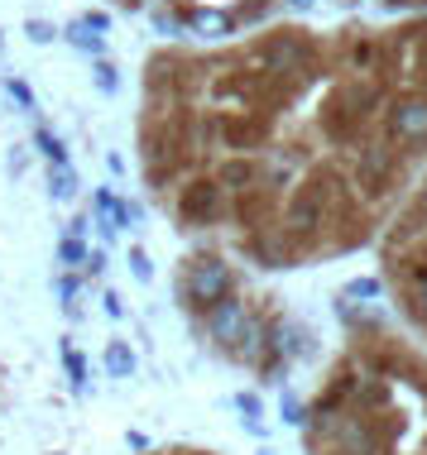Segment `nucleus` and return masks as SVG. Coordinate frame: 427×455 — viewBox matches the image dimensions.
<instances>
[{
	"instance_id": "obj_1",
	"label": "nucleus",
	"mask_w": 427,
	"mask_h": 455,
	"mask_svg": "<svg viewBox=\"0 0 427 455\" xmlns=\"http://www.w3.org/2000/svg\"><path fill=\"white\" fill-rule=\"evenodd\" d=\"M182 292H188L197 307H212V302H222L230 298V268L222 259H197L188 268V283H182Z\"/></svg>"
},
{
	"instance_id": "obj_2",
	"label": "nucleus",
	"mask_w": 427,
	"mask_h": 455,
	"mask_svg": "<svg viewBox=\"0 0 427 455\" xmlns=\"http://www.w3.org/2000/svg\"><path fill=\"white\" fill-rule=\"evenodd\" d=\"M246 322H250V312H246V302H236V298H222V302L206 307V336L226 350L236 346V336L246 331Z\"/></svg>"
},
{
	"instance_id": "obj_3",
	"label": "nucleus",
	"mask_w": 427,
	"mask_h": 455,
	"mask_svg": "<svg viewBox=\"0 0 427 455\" xmlns=\"http://www.w3.org/2000/svg\"><path fill=\"white\" fill-rule=\"evenodd\" d=\"M389 130H394V140H404V144H423L427 140V101H418V96L394 101V110H389Z\"/></svg>"
},
{
	"instance_id": "obj_4",
	"label": "nucleus",
	"mask_w": 427,
	"mask_h": 455,
	"mask_svg": "<svg viewBox=\"0 0 427 455\" xmlns=\"http://www.w3.org/2000/svg\"><path fill=\"white\" fill-rule=\"evenodd\" d=\"M216 212H222V188L216 182H192L182 192V216L188 220H212Z\"/></svg>"
},
{
	"instance_id": "obj_5",
	"label": "nucleus",
	"mask_w": 427,
	"mask_h": 455,
	"mask_svg": "<svg viewBox=\"0 0 427 455\" xmlns=\"http://www.w3.org/2000/svg\"><path fill=\"white\" fill-rule=\"evenodd\" d=\"M264 63H270L274 72H298V68H308V44H298V39H274L270 48H264Z\"/></svg>"
},
{
	"instance_id": "obj_6",
	"label": "nucleus",
	"mask_w": 427,
	"mask_h": 455,
	"mask_svg": "<svg viewBox=\"0 0 427 455\" xmlns=\"http://www.w3.org/2000/svg\"><path fill=\"white\" fill-rule=\"evenodd\" d=\"M288 226L293 230H312V226H322V192H302V196H293V206H288Z\"/></svg>"
},
{
	"instance_id": "obj_7",
	"label": "nucleus",
	"mask_w": 427,
	"mask_h": 455,
	"mask_svg": "<svg viewBox=\"0 0 427 455\" xmlns=\"http://www.w3.org/2000/svg\"><path fill=\"white\" fill-rule=\"evenodd\" d=\"M192 29L202 34V39H226L230 29H236V20L226 15V10H192Z\"/></svg>"
},
{
	"instance_id": "obj_8",
	"label": "nucleus",
	"mask_w": 427,
	"mask_h": 455,
	"mask_svg": "<svg viewBox=\"0 0 427 455\" xmlns=\"http://www.w3.org/2000/svg\"><path fill=\"white\" fill-rule=\"evenodd\" d=\"M106 369H111V379L135 374V350H130V346H120V340H116V346L106 350Z\"/></svg>"
},
{
	"instance_id": "obj_9",
	"label": "nucleus",
	"mask_w": 427,
	"mask_h": 455,
	"mask_svg": "<svg viewBox=\"0 0 427 455\" xmlns=\"http://www.w3.org/2000/svg\"><path fill=\"white\" fill-rule=\"evenodd\" d=\"M68 44L82 48V53H101V34L87 29V24H68Z\"/></svg>"
},
{
	"instance_id": "obj_10",
	"label": "nucleus",
	"mask_w": 427,
	"mask_h": 455,
	"mask_svg": "<svg viewBox=\"0 0 427 455\" xmlns=\"http://www.w3.org/2000/svg\"><path fill=\"white\" fill-rule=\"evenodd\" d=\"M58 259H63L68 268H87V244H82V235H68L63 244H58Z\"/></svg>"
},
{
	"instance_id": "obj_11",
	"label": "nucleus",
	"mask_w": 427,
	"mask_h": 455,
	"mask_svg": "<svg viewBox=\"0 0 427 455\" xmlns=\"http://www.w3.org/2000/svg\"><path fill=\"white\" fill-rule=\"evenodd\" d=\"M222 182H226V188H250V182H254V164H240V158H236V164H226Z\"/></svg>"
},
{
	"instance_id": "obj_12",
	"label": "nucleus",
	"mask_w": 427,
	"mask_h": 455,
	"mask_svg": "<svg viewBox=\"0 0 427 455\" xmlns=\"http://www.w3.org/2000/svg\"><path fill=\"white\" fill-rule=\"evenodd\" d=\"M48 188H53V196H72V188H77L72 168H68V164H53V173H48Z\"/></svg>"
},
{
	"instance_id": "obj_13",
	"label": "nucleus",
	"mask_w": 427,
	"mask_h": 455,
	"mask_svg": "<svg viewBox=\"0 0 427 455\" xmlns=\"http://www.w3.org/2000/svg\"><path fill=\"white\" fill-rule=\"evenodd\" d=\"M34 144H39V149H44L48 158H53V164H63V158H68L63 140H58V134H48V130H39V134H34Z\"/></svg>"
},
{
	"instance_id": "obj_14",
	"label": "nucleus",
	"mask_w": 427,
	"mask_h": 455,
	"mask_svg": "<svg viewBox=\"0 0 427 455\" xmlns=\"http://www.w3.org/2000/svg\"><path fill=\"white\" fill-rule=\"evenodd\" d=\"M63 364H68V374H72V384H82V379H87V360H82L77 350L72 346H63Z\"/></svg>"
},
{
	"instance_id": "obj_15",
	"label": "nucleus",
	"mask_w": 427,
	"mask_h": 455,
	"mask_svg": "<svg viewBox=\"0 0 427 455\" xmlns=\"http://www.w3.org/2000/svg\"><path fill=\"white\" fill-rule=\"evenodd\" d=\"M384 168H389V154H384V149H365V173L380 178Z\"/></svg>"
},
{
	"instance_id": "obj_16",
	"label": "nucleus",
	"mask_w": 427,
	"mask_h": 455,
	"mask_svg": "<svg viewBox=\"0 0 427 455\" xmlns=\"http://www.w3.org/2000/svg\"><path fill=\"white\" fill-rule=\"evenodd\" d=\"M96 87H101V92H116V87H120V72H116L111 63H101V68H96Z\"/></svg>"
},
{
	"instance_id": "obj_17",
	"label": "nucleus",
	"mask_w": 427,
	"mask_h": 455,
	"mask_svg": "<svg viewBox=\"0 0 427 455\" xmlns=\"http://www.w3.org/2000/svg\"><path fill=\"white\" fill-rule=\"evenodd\" d=\"M29 39L34 44H48V39H58V29L48 20H29Z\"/></svg>"
},
{
	"instance_id": "obj_18",
	"label": "nucleus",
	"mask_w": 427,
	"mask_h": 455,
	"mask_svg": "<svg viewBox=\"0 0 427 455\" xmlns=\"http://www.w3.org/2000/svg\"><path fill=\"white\" fill-rule=\"evenodd\" d=\"M130 274H135L140 283H149V254L144 250H130Z\"/></svg>"
},
{
	"instance_id": "obj_19",
	"label": "nucleus",
	"mask_w": 427,
	"mask_h": 455,
	"mask_svg": "<svg viewBox=\"0 0 427 455\" xmlns=\"http://www.w3.org/2000/svg\"><path fill=\"white\" fill-rule=\"evenodd\" d=\"M346 292H350V298H380V283H375V278H356Z\"/></svg>"
},
{
	"instance_id": "obj_20",
	"label": "nucleus",
	"mask_w": 427,
	"mask_h": 455,
	"mask_svg": "<svg viewBox=\"0 0 427 455\" xmlns=\"http://www.w3.org/2000/svg\"><path fill=\"white\" fill-rule=\"evenodd\" d=\"M413 302H418V312L427 316V268L418 274V283H413Z\"/></svg>"
},
{
	"instance_id": "obj_21",
	"label": "nucleus",
	"mask_w": 427,
	"mask_h": 455,
	"mask_svg": "<svg viewBox=\"0 0 427 455\" xmlns=\"http://www.w3.org/2000/svg\"><path fill=\"white\" fill-rule=\"evenodd\" d=\"M284 417H288V422H302V403L293 398V393H288V398H284Z\"/></svg>"
},
{
	"instance_id": "obj_22",
	"label": "nucleus",
	"mask_w": 427,
	"mask_h": 455,
	"mask_svg": "<svg viewBox=\"0 0 427 455\" xmlns=\"http://www.w3.org/2000/svg\"><path fill=\"white\" fill-rule=\"evenodd\" d=\"M154 24H158V29H164V34H178V20L168 15V10H158V15H154Z\"/></svg>"
},
{
	"instance_id": "obj_23",
	"label": "nucleus",
	"mask_w": 427,
	"mask_h": 455,
	"mask_svg": "<svg viewBox=\"0 0 427 455\" xmlns=\"http://www.w3.org/2000/svg\"><path fill=\"white\" fill-rule=\"evenodd\" d=\"M10 96H15L20 106H34V96H29V87H24V82H10Z\"/></svg>"
},
{
	"instance_id": "obj_24",
	"label": "nucleus",
	"mask_w": 427,
	"mask_h": 455,
	"mask_svg": "<svg viewBox=\"0 0 427 455\" xmlns=\"http://www.w3.org/2000/svg\"><path fill=\"white\" fill-rule=\"evenodd\" d=\"M106 312H111V316H116V322H120V316H125V302H120V298H116V292H106Z\"/></svg>"
},
{
	"instance_id": "obj_25",
	"label": "nucleus",
	"mask_w": 427,
	"mask_h": 455,
	"mask_svg": "<svg viewBox=\"0 0 427 455\" xmlns=\"http://www.w3.org/2000/svg\"><path fill=\"white\" fill-rule=\"evenodd\" d=\"M288 5H312V0H288Z\"/></svg>"
},
{
	"instance_id": "obj_26",
	"label": "nucleus",
	"mask_w": 427,
	"mask_h": 455,
	"mask_svg": "<svg viewBox=\"0 0 427 455\" xmlns=\"http://www.w3.org/2000/svg\"><path fill=\"white\" fill-rule=\"evenodd\" d=\"M423 206H427V188H423Z\"/></svg>"
}]
</instances>
